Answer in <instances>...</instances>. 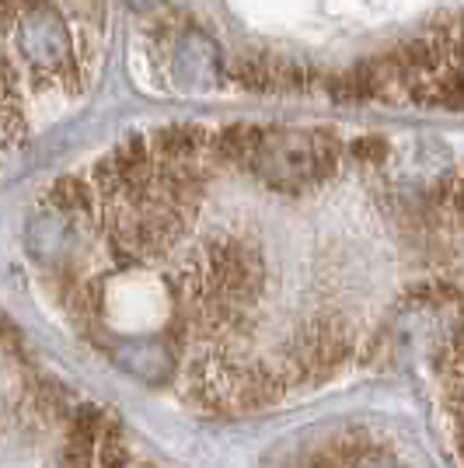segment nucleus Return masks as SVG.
Wrapping results in <instances>:
<instances>
[{"label": "nucleus", "instance_id": "nucleus-2", "mask_svg": "<svg viewBox=\"0 0 464 468\" xmlns=\"http://www.w3.org/2000/svg\"><path fill=\"white\" fill-rule=\"evenodd\" d=\"M11 32H15L18 57L39 80H59V84L78 80L74 36H70V25L59 15L57 4L42 0L36 7H28Z\"/></svg>", "mask_w": 464, "mask_h": 468}, {"label": "nucleus", "instance_id": "nucleus-8", "mask_svg": "<svg viewBox=\"0 0 464 468\" xmlns=\"http://www.w3.org/2000/svg\"><path fill=\"white\" fill-rule=\"evenodd\" d=\"M42 0H0V32H7V28H15L18 18L28 11V7H36Z\"/></svg>", "mask_w": 464, "mask_h": 468}, {"label": "nucleus", "instance_id": "nucleus-6", "mask_svg": "<svg viewBox=\"0 0 464 468\" xmlns=\"http://www.w3.org/2000/svg\"><path fill=\"white\" fill-rule=\"evenodd\" d=\"M151 147H154L157 161H195L210 147V130L195 126V122L161 126L157 133H151Z\"/></svg>", "mask_w": 464, "mask_h": 468}, {"label": "nucleus", "instance_id": "nucleus-4", "mask_svg": "<svg viewBox=\"0 0 464 468\" xmlns=\"http://www.w3.org/2000/svg\"><path fill=\"white\" fill-rule=\"evenodd\" d=\"M78 217L53 210V207L42 203V210L28 220V231H25L32 259H39L42 266L63 270L70 252H74V241H78Z\"/></svg>", "mask_w": 464, "mask_h": 468}, {"label": "nucleus", "instance_id": "nucleus-5", "mask_svg": "<svg viewBox=\"0 0 464 468\" xmlns=\"http://www.w3.org/2000/svg\"><path fill=\"white\" fill-rule=\"evenodd\" d=\"M112 360L126 374H133L143 385H168L178 371V360L168 343L161 339H122L119 346H112Z\"/></svg>", "mask_w": 464, "mask_h": 468}, {"label": "nucleus", "instance_id": "nucleus-9", "mask_svg": "<svg viewBox=\"0 0 464 468\" xmlns=\"http://www.w3.org/2000/svg\"><path fill=\"white\" fill-rule=\"evenodd\" d=\"M349 468H402V465H398L395 458H387V454H381V451L374 448L367 458H360L356 465H349Z\"/></svg>", "mask_w": 464, "mask_h": 468}, {"label": "nucleus", "instance_id": "nucleus-7", "mask_svg": "<svg viewBox=\"0 0 464 468\" xmlns=\"http://www.w3.org/2000/svg\"><path fill=\"white\" fill-rule=\"evenodd\" d=\"M349 157L360 161V165H381L387 157V144L385 137H360V140H349Z\"/></svg>", "mask_w": 464, "mask_h": 468}, {"label": "nucleus", "instance_id": "nucleus-3", "mask_svg": "<svg viewBox=\"0 0 464 468\" xmlns=\"http://www.w3.org/2000/svg\"><path fill=\"white\" fill-rule=\"evenodd\" d=\"M227 74L248 91H308L314 80L308 63L279 57H241L227 67Z\"/></svg>", "mask_w": 464, "mask_h": 468}, {"label": "nucleus", "instance_id": "nucleus-1", "mask_svg": "<svg viewBox=\"0 0 464 468\" xmlns=\"http://www.w3.org/2000/svg\"><path fill=\"white\" fill-rule=\"evenodd\" d=\"M343 161V144L325 130H266L255 144L245 172L255 176L272 193L301 196L318 189L325 178L335 176Z\"/></svg>", "mask_w": 464, "mask_h": 468}]
</instances>
